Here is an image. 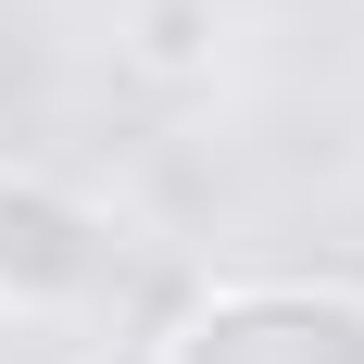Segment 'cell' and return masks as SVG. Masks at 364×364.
I'll use <instances>...</instances> for the list:
<instances>
[{
	"instance_id": "1",
	"label": "cell",
	"mask_w": 364,
	"mask_h": 364,
	"mask_svg": "<svg viewBox=\"0 0 364 364\" xmlns=\"http://www.w3.org/2000/svg\"><path fill=\"white\" fill-rule=\"evenodd\" d=\"M113 277H126L113 201H88V188L50 176V164H0V314L63 327V314H88Z\"/></svg>"
},
{
	"instance_id": "2",
	"label": "cell",
	"mask_w": 364,
	"mask_h": 364,
	"mask_svg": "<svg viewBox=\"0 0 364 364\" xmlns=\"http://www.w3.org/2000/svg\"><path fill=\"white\" fill-rule=\"evenodd\" d=\"M151 364H364V301L327 277H239L188 301V327Z\"/></svg>"
},
{
	"instance_id": "3",
	"label": "cell",
	"mask_w": 364,
	"mask_h": 364,
	"mask_svg": "<svg viewBox=\"0 0 364 364\" xmlns=\"http://www.w3.org/2000/svg\"><path fill=\"white\" fill-rule=\"evenodd\" d=\"M113 63L139 88H164V101L214 88L226 75V0H126L113 13Z\"/></svg>"
}]
</instances>
